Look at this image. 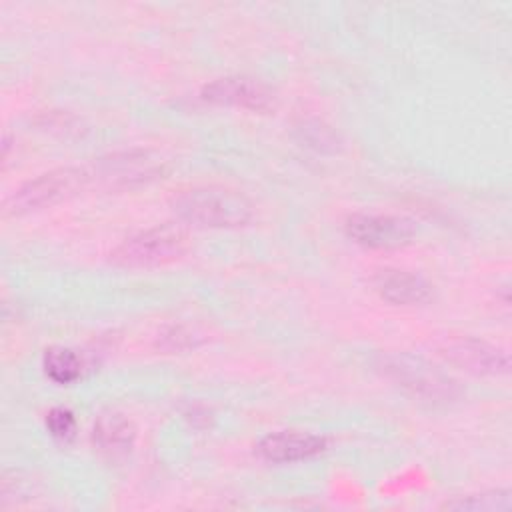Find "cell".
<instances>
[{
	"instance_id": "obj_1",
	"label": "cell",
	"mask_w": 512,
	"mask_h": 512,
	"mask_svg": "<svg viewBox=\"0 0 512 512\" xmlns=\"http://www.w3.org/2000/svg\"><path fill=\"white\" fill-rule=\"evenodd\" d=\"M376 370L410 398L428 406H450L464 394L452 376L422 356L408 352L380 354L376 360Z\"/></svg>"
},
{
	"instance_id": "obj_2",
	"label": "cell",
	"mask_w": 512,
	"mask_h": 512,
	"mask_svg": "<svg viewBox=\"0 0 512 512\" xmlns=\"http://www.w3.org/2000/svg\"><path fill=\"white\" fill-rule=\"evenodd\" d=\"M178 220L198 228H242L252 222L254 206L238 190L224 186H200L172 198Z\"/></svg>"
},
{
	"instance_id": "obj_3",
	"label": "cell",
	"mask_w": 512,
	"mask_h": 512,
	"mask_svg": "<svg viewBox=\"0 0 512 512\" xmlns=\"http://www.w3.org/2000/svg\"><path fill=\"white\" fill-rule=\"evenodd\" d=\"M190 250V236L180 224H160L122 240L110 262L118 268H156L180 260Z\"/></svg>"
},
{
	"instance_id": "obj_4",
	"label": "cell",
	"mask_w": 512,
	"mask_h": 512,
	"mask_svg": "<svg viewBox=\"0 0 512 512\" xmlns=\"http://www.w3.org/2000/svg\"><path fill=\"white\" fill-rule=\"evenodd\" d=\"M90 168L62 166L22 184L4 202L6 216H22L60 204L90 184Z\"/></svg>"
},
{
	"instance_id": "obj_5",
	"label": "cell",
	"mask_w": 512,
	"mask_h": 512,
	"mask_svg": "<svg viewBox=\"0 0 512 512\" xmlns=\"http://www.w3.org/2000/svg\"><path fill=\"white\" fill-rule=\"evenodd\" d=\"M162 174L164 162L150 150L114 152L96 160L90 168L92 180H98L112 190L142 186L162 178Z\"/></svg>"
},
{
	"instance_id": "obj_6",
	"label": "cell",
	"mask_w": 512,
	"mask_h": 512,
	"mask_svg": "<svg viewBox=\"0 0 512 512\" xmlns=\"http://www.w3.org/2000/svg\"><path fill=\"white\" fill-rule=\"evenodd\" d=\"M438 354L452 366L474 376H506L510 372V356L506 350L472 338L454 336L438 346Z\"/></svg>"
},
{
	"instance_id": "obj_7",
	"label": "cell",
	"mask_w": 512,
	"mask_h": 512,
	"mask_svg": "<svg viewBox=\"0 0 512 512\" xmlns=\"http://www.w3.org/2000/svg\"><path fill=\"white\" fill-rule=\"evenodd\" d=\"M346 234L364 248L390 250L412 242L416 228L408 218L392 214L356 212L346 218Z\"/></svg>"
},
{
	"instance_id": "obj_8",
	"label": "cell",
	"mask_w": 512,
	"mask_h": 512,
	"mask_svg": "<svg viewBox=\"0 0 512 512\" xmlns=\"http://www.w3.org/2000/svg\"><path fill=\"white\" fill-rule=\"evenodd\" d=\"M202 98L210 104L236 106L250 112H270L276 102L270 86L248 76L218 78L202 88Z\"/></svg>"
},
{
	"instance_id": "obj_9",
	"label": "cell",
	"mask_w": 512,
	"mask_h": 512,
	"mask_svg": "<svg viewBox=\"0 0 512 512\" xmlns=\"http://www.w3.org/2000/svg\"><path fill=\"white\" fill-rule=\"evenodd\" d=\"M326 446H328V440L324 436H318L312 432H300V430H280V432L266 434L256 444V452L266 462L286 464V462L310 460L320 452H324Z\"/></svg>"
},
{
	"instance_id": "obj_10",
	"label": "cell",
	"mask_w": 512,
	"mask_h": 512,
	"mask_svg": "<svg viewBox=\"0 0 512 512\" xmlns=\"http://www.w3.org/2000/svg\"><path fill=\"white\" fill-rule=\"evenodd\" d=\"M372 284L382 300L398 306L424 304L432 296V286L424 276L400 268L378 270L372 278Z\"/></svg>"
},
{
	"instance_id": "obj_11",
	"label": "cell",
	"mask_w": 512,
	"mask_h": 512,
	"mask_svg": "<svg viewBox=\"0 0 512 512\" xmlns=\"http://www.w3.org/2000/svg\"><path fill=\"white\" fill-rule=\"evenodd\" d=\"M94 448L108 460H120L130 454L136 442L134 422L120 412H104L92 428Z\"/></svg>"
},
{
	"instance_id": "obj_12",
	"label": "cell",
	"mask_w": 512,
	"mask_h": 512,
	"mask_svg": "<svg viewBox=\"0 0 512 512\" xmlns=\"http://www.w3.org/2000/svg\"><path fill=\"white\" fill-rule=\"evenodd\" d=\"M42 368L46 376L56 384H72L82 376L80 356L64 346H52L42 356Z\"/></svg>"
},
{
	"instance_id": "obj_13",
	"label": "cell",
	"mask_w": 512,
	"mask_h": 512,
	"mask_svg": "<svg viewBox=\"0 0 512 512\" xmlns=\"http://www.w3.org/2000/svg\"><path fill=\"white\" fill-rule=\"evenodd\" d=\"M446 510H472V512H508L512 508L510 490H488L480 494H468L444 504Z\"/></svg>"
},
{
	"instance_id": "obj_14",
	"label": "cell",
	"mask_w": 512,
	"mask_h": 512,
	"mask_svg": "<svg viewBox=\"0 0 512 512\" xmlns=\"http://www.w3.org/2000/svg\"><path fill=\"white\" fill-rule=\"evenodd\" d=\"M32 494H34V484L20 470L4 472L2 488H0L2 508H8L12 504H20V502L28 500Z\"/></svg>"
},
{
	"instance_id": "obj_15",
	"label": "cell",
	"mask_w": 512,
	"mask_h": 512,
	"mask_svg": "<svg viewBox=\"0 0 512 512\" xmlns=\"http://www.w3.org/2000/svg\"><path fill=\"white\" fill-rule=\"evenodd\" d=\"M46 428L52 438L68 442L76 436V418L68 408H52L46 414Z\"/></svg>"
},
{
	"instance_id": "obj_16",
	"label": "cell",
	"mask_w": 512,
	"mask_h": 512,
	"mask_svg": "<svg viewBox=\"0 0 512 512\" xmlns=\"http://www.w3.org/2000/svg\"><path fill=\"white\" fill-rule=\"evenodd\" d=\"M196 344H198L196 336L182 326H172V328L164 330L158 338V346L166 352H182V350L194 348Z\"/></svg>"
}]
</instances>
